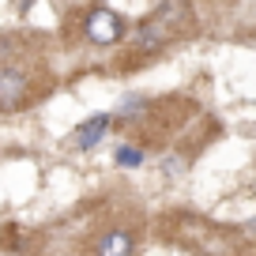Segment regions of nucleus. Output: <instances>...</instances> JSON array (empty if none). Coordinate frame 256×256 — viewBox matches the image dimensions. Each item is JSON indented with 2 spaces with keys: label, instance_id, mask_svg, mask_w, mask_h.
I'll return each instance as SVG.
<instances>
[{
  "label": "nucleus",
  "instance_id": "obj_1",
  "mask_svg": "<svg viewBox=\"0 0 256 256\" xmlns=\"http://www.w3.org/2000/svg\"><path fill=\"white\" fill-rule=\"evenodd\" d=\"M188 23H192L188 4H184V0H166V4H162L154 16H147L144 23H140L132 46H136V53H154L158 46L181 38V34L188 30Z\"/></svg>",
  "mask_w": 256,
  "mask_h": 256
},
{
  "label": "nucleus",
  "instance_id": "obj_2",
  "mask_svg": "<svg viewBox=\"0 0 256 256\" xmlns=\"http://www.w3.org/2000/svg\"><path fill=\"white\" fill-rule=\"evenodd\" d=\"M83 34L94 46H117L124 38V19L117 16L113 8H90L87 23H83Z\"/></svg>",
  "mask_w": 256,
  "mask_h": 256
},
{
  "label": "nucleus",
  "instance_id": "obj_3",
  "mask_svg": "<svg viewBox=\"0 0 256 256\" xmlns=\"http://www.w3.org/2000/svg\"><path fill=\"white\" fill-rule=\"evenodd\" d=\"M30 98V80L19 68H0V110H19Z\"/></svg>",
  "mask_w": 256,
  "mask_h": 256
},
{
  "label": "nucleus",
  "instance_id": "obj_4",
  "mask_svg": "<svg viewBox=\"0 0 256 256\" xmlns=\"http://www.w3.org/2000/svg\"><path fill=\"white\" fill-rule=\"evenodd\" d=\"M110 120H113V113H98V117H87L80 128L72 132V144L80 147V151H94L98 144H102V136L110 132Z\"/></svg>",
  "mask_w": 256,
  "mask_h": 256
},
{
  "label": "nucleus",
  "instance_id": "obj_5",
  "mask_svg": "<svg viewBox=\"0 0 256 256\" xmlns=\"http://www.w3.org/2000/svg\"><path fill=\"white\" fill-rule=\"evenodd\" d=\"M132 248H136V238L128 230H110L98 238L94 256H132Z\"/></svg>",
  "mask_w": 256,
  "mask_h": 256
},
{
  "label": "nucleus",
  "instance_id": "obj_6",
  "mask_svg": "<svg viewBox=\"0 0 256 256\" xmlns=\"http://www.w3.org/2000/svg\"><path fill=\"white\" fill-rule=\"evenodd\" d=\"M113 162H117L120 170H140L144 166V151H140V147H117V154H113Z\"/></svg>",
  "mask_w": 256,
  "mask_h": 256
}]
</instances>
